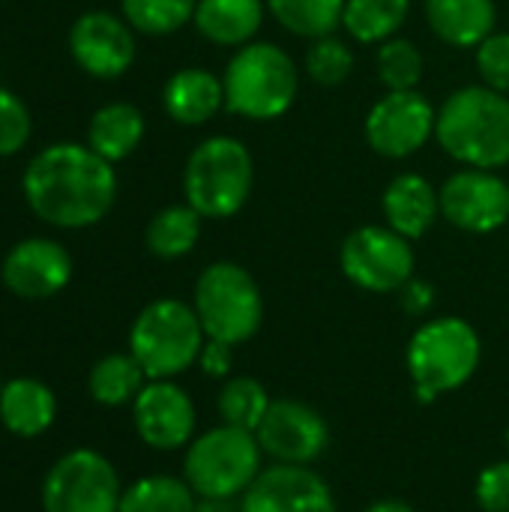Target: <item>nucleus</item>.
<instances>
[{"label": "nucleus", "mask_w": 509, "mask_h": 512, "mask_svg": "<svg viewBox=\"0 0 509 512\" xmlns=\"http://www.w3.org/2000/svg\"><path fill=\"white\" fill-rule=\"evenodd\" d=\"M192 306L207 339L231 348L249 342L264 324L261 288L255 276L234 261H213L201 270Z\"/></svg>", "instance_id": "8"}, {"label": "nucleus", "mask_w": 509, "mask_h": 512, "mask_svg": "<svg viewBox=\"0 0 509 512\" xmlns=\"http://www.w3.org/2000/svg\"><path fill=\"white\" fill-rule=\"evenodd\" d=\"M267 12L288 33L312 42L342 27L345 0H267Z\"/></svg>", "instance_id": "28"}, {"label": "nucleus", "mask_w": 509, "mask_h": 512, "mask_svg": "<svg viewBox=\"0 0 509 512\" xmlns=\"http://www.w3.org/2000/svg\"><path fill=\"white\" fill-rule=\"evenodd\" d=\"M270 393L267 387L252 378V375H231L225 378L219 396H216V411L225 426H237L246 432H255L258 423L264 420L270 408Z\"/></svg>", "instance_id": "29"}, {"label": "nucleus", "mask_w": 509, "mask_h": 512, "mask_svg": "<svg viewBox=\"0 0 509 512\" xmlns=\"http://www.w3.org/2000/svg\"><path fill=\"white\" fill-rule=\"evenodd\" d=\"M477 72L486 87L509 96V33H492L477 48Z\"/></svg>", "instance_id": "33"}, {"label": "nucleus", "mask_w": 509, "mask_h": 512, "mask_svg": "<svg viewBox=\"0 0 509 512\" xmlns=\"http://www.w3.org/2000/svg\"><path fill=\"white\" fill-rule=\"evenodd\" d=\"M195 6L198 0H123V15L141 33L168 36L195 18Z\"/></svg>", "instance_id": "31"}, {"label": "nucleus", "mask_w": 509, "mask_h": 512, "mask_svg": "<svg viewBox=\"0 0 509 512\" xmlns=\"http://www.w3.org/2000/svg\"><path fill=\"white\" fill-rule=\"evenodd\" d=\"M222 87L231 114L267 123L291 111L300 90V72L294 57L276 42H249L228 60Z\"/></svg>", "instance_id": "4"}, {"label": "nucleus", "mask_w": 509, "mask_h": 512, "mask_svg": "<svg viewBox=\"0 0 509 512\" xmlns=\"http://www.w3.org/2000/svg\"><path fill=\"white\" fill-rule=\"evenodd\" d=\"M255 438L279 465H315L330 447V426L321 411L300 399H273Z\"/></svg>", "instance_id": "12"}, {"label": "nucleus", "mask_w": 509, "mask_h": 512, "mask_svg": "<svg viewBox=\"0 0 509 512\" xmlns=\"http://www.w3.org/2000/svg\"><path fill=\"white\" fill-rule=\"evenodd\" d=\"M375 66H378V78L387 90H417V84L423 81V72H426V57L411 39L393 36L378 45Z\"/></svg>", "instance_id": "30"}, {"label": "nucleus", "mask_w": 509, "mask_h": 512, "mask_svg": "<svg viewBox=\"0 0 509 512\" xmlns=\"http://www.w3.org/2000/svg\"><path fill=\"white\" fill-rule=\"evenodd\" d=\"M255 186V162L249 147L234 135L204 138L186 159L183 195L201 219L237 216Z\"/></svg>", "instance_id": "5"}, {"label": "nucleus", "mask_w": 509, "mask_h": 512, "mask_svg": "<svg viewBox=\"0 0 509 512\" xmlns=\"http://www.w3.org/2000/svg\"><path fill=\"white\" fill-rule=\"evenodd\" d=\"M30 138V114L24 102L0 87V156L18 153Z\"/></svg>", "instance_id": "34"}, {"label": "nucleus", "mask_w": 509, "mask_h": 512, "mask_svg": "<svg viewBox=\"0 0 509 512\" xmlns=\"http://www.w3.org/2000/svg\"><path fill=\"white\" fill-rule=\"evenodd\" d=\"M0 390H3V381H0Z\"/></svg>", "instance_id": "40"}, {"label": "nucleus", "mask_w": 509, "mask_h": 512, "mask_svg": "<svg viewBox=\"0 0 509 512\" xmlns=\"http://www.w3.org/2000/svg\"><path fill=\"white\" fill-rule=\"evenodd\" d=\"M366 512H417L411 504L405 501H396V498H384V501H375L372 507H366Z\"/></svg>", "instance_id": "38"}, {"label": "nucleus", "mask_w": 509, "mask_h": 512, "mask_svg": "<svg viewBox=\"0 0 509 512\" xmlns=\"http://www.w3.org/2000/svg\"><path fill=\"white\" fill-rule=\"evenodd\" d=\"M132 426L144 447L159 453L186 450L198 429L192 396L174 381H147L132 402Z\"/></svg>", "instance_id": "14"}, {"label": "nucleus", "mask_w": 509, "mask_h": 512, "mask_svg": "<svg viewBox=\"0 0 509 512\" xmlns=\"http://www.w3.org/2000/svg\"><path fill=\"white\" fill-rule=\"evenodd\" d=\"M441 216L468 234H495L509 222V183L498 171L462 168L438 189Z\"/></svg>", "instance_id": "13"}, {"label": "nucleus", "mask_w": 509, "mask_h": 512, "mask_svg": "<svg viewBox=\"0 0 509 512\" xmlns=\"http://www.w3.org/2000/svg\"><path fill=\"white\" fill-rule=\"evenodd\" d=\"M198 366L204 375L210 378H231V369H234V348L225 345V342H213L207 339L204 342V351L198 357Z\"/></svg>", "instance_id": "36"}, {"label": "nucleus", "mask_w": 509, "mask_h": 512, "mask_svg": "<svg viewBox=\"0 0 509 512\" xmlns=\"http://www.w3.org/2000/svg\"><path fill=\"white\" fill-rule=\"evenodd\" d=\"M435 105L420 90H387L366 114L369 147L384 159H408L435 138Z\"/></svg>", "instance_id": "11"}, {"label": "nucleus", "mask_w": 509, "mask_h": 512, "mask_svg": "<svg viewBox=\"0 0 509 512\" xmlns=\"http://www.w3.org/2000/svg\"><path fill=\"white\" fill-rule=\"evenodd\" d=\"M264 471V450L255 432L213 426L192 438L183 453V480L201 501H240Z\"/></svg>", "instance_id": "7"}, {"label": "nucleus", "mask_w": 509, "mask_h": 512, "mask_svg": "<svg viewBox=\"0 0 509 512\" xmlns=\"http://www.w3.org/2000/svg\"><path fill=\"white\" fill-rule=\"evenodd\" d=\"M69 51L93 78H120L135 60V36L111 12H84L69 30Z\"/></svg>", "instance_id": "16"}, {"label": "nucleus", "mask_w": 509, "mask_h": 512, "mask_svg": "<svg viewBox=\"0 0 509 512\" xmlns=\"http://www.w3.org/2000/svg\"><path fill=\"white\" fill-rule=\"evenodd\" d=\"M204 342L207 333L195 306L174 297L147 303L129 327V354L150 381H174L189 372L198 363Z\"/></svg>", "instance_id": "6"}, {"label": "nucleus", "mask_w": 509, "mask_h": 512, "mask_svg": "<svg viewBox=\"0 0 509 512\" xmlns=\"http://www.w3.org/2000/svg\"><path fill=\"white\" fill-rule=\"evenodd\" d=\"M150 378L144 375L141 363L126 351V354H108L96 360V366L87 375V393L96 405L102 408H123L132 405L135 396L144 390Z\"/></svg>", "instance_id": "24"}, {"label": "nucleus", "mask_w": 509, "mask_h": 512, "mask_svg": "<svg viewBox=\"0 0 509 512\" xmlns=\"http://www.w3.org/2000/svg\"><path fill=\"white\" fill-rule=\"evenodd\" d=\"M474 501L483 512H509V459L492 462L480 471Z\"/></svg>", "instance_id": "35"}, {"label": "nucleus", "mask_w": 509, "mask_h": 512, "mask_svg": "<svg viewBox=\"0 0 509 512\" xmlns=\"http://www.w3.org/2000/svg\"><path fill=\"white\" fill-rule=\"evenodd\" d=\"M399 297H402V306H405L408 315H423V312H429L432 303H435V288H432L429 282H423V279L414 276V279L399 291Z\"/></svg>", "instance_id": "37"}, {"label": "nucleus", "mask_w": 509, "mask_h": 512, "mask_svg": "<svg viewBox=\"0 0 509 512\" xmlns=\"http://www.w3.org/2000/svg\"><path fill=\"white\" fill-rule=\"evenodd\" d=\"M30 210L57 228H87L108 216L117 198V174L108 159L84 144H51L24 171Z\"/></svg>", "instance_id": "1"}, {"label": "nucleus", "mask_w": 509, "mask_h": 512, "mask_svg": "<svg viewBox=\"0 0 509 512\" xmlns=\"http://www.w3.org/2000/svg\"><path fill=\"white\" fill-rule=\"evenodd\" d=\"M198 237H201V216L189 204H171L150 219L144 243L156 258L177 261L198 246Z\"/></svg>", "instance_id": "26"}, {"label": "nucleus", "mask_w": 509, "mask_h": 512, "mask_svg": "<svg viewBox=\"0 0 509 512\" xmlns=\"http://www.w3.org/2000/svg\"><path fill=\"white\" fill-rule=\"evenodd\" d=\"M237 512H339L330 483L312 465L273 462L240 498Z\"/></svg>", "instance_id": "15"}, {"label": "nucleus", "mask_w": 509, "mask_h": 512, "mask_svg": "<svg viewBox=\"0 0 509 512\" xmlns=\"http://www.w3.org/2000/svg\"><path fill=\"white\" fill-rule=\"evenodd\" d=\"M57 420V396L39 378H12L0 390V423L15 438H39Z\"/></svg>", "instance_id": "20"}, {"label": "nucleus", "mask_w": 509, "mask_h": 512, "mask_svg": "<svg viewBox=\"0 0 509 512\" xmlns=\"http://www.w3.org/2000/svg\"><path fill=\"white\" fill-rule=\"evenodd\" d=\"M3 285L21 300H48L60 294L72 279L69 252L45 237L15 243L3 258Z\"/></svg>", "instance_id": "17"}, {"label": "nucleus", "mask_w": 509, "mask_h": 512, "mask_svg": "<svg viewBox=\"0 0 509 512\" xmlns=\"http://www.w3.org/2000/svg\"><path fill=\"white\" fill-rule=\"evenodd\" d=\"M411 12V0H345L342 27L354 42L381 45L393 39Z\"/></svg>", "instance_id": "25"}, {"label": "nucleus", "mask_w": 509, "mask_h": 512, "mask_svg": "<svg viewBox=\"0 0 509 512\" xmlns=\"http://www.w3.org/2000/svg\"><path fill=\"white\" fill-rule=\"evenodd\" d=\"M507 450H509V426H507Z\"/></svg>", "instance_id": "39"}, {"label": "nucleus", "mask_w": 509, "mask_h": 512, "mask_svg": "<svg viewBox=\"0 0 509 512\" xmlns=\"http://www.w3.org/2000/svg\"><path fill=\"white\" fill-rule=\"evenodd\" d=\"M123 486L99 450L63 453L42 480V512H120Z\"/></svg>", "instance_id": "9"}, {"label": "nucleus", "mask_w": 509, "mask_h": 512, "mask_svg": "<svg viewBox=\"0 0 509 512\" xmlns=\"http://www.w3.org/2000/svg\"><path fill=\"white\" fill-rule=\"evenodd\" d=\"M357 66V57L351 51V45L345 39H339L336 33L312 39V45L306 48V72L312 81L324 84V87H339L351 78Z\"/></svg>", "instance_id": "32"}, {"label": "nucleus", "mask_w": 509, "mask_h": 512, "mask_svg": "<svg viewBox=\"0 0 509 512\" xmlns=\"http://www.w3.org/2000/svg\"><path fill=\"white\" fill-rule=\"evenodd\" d=\"M264 12L267 0H198L192 21L207 42L222 48H243L261 30Z\"/></svg>", "instance_id": "22"}, {"label": "nucleus", "mask_w": 509, "mask_h": 512, "mask_svg": "<svg viewBox=\"0 0 509 512\" xmlns=\"http://www.w3.org/2000/svg\"><path fill=\"white\" fill-rule=\"evenodd\" d=\"M435 141L465 168L509 165V96L486 84L453 90L438 108Z\"/></svg>", "instance_id": "2"}, {"label": "nucleus", "mask_w": 509, "mask_h": 512, "mask_svg": "<svg viewBox=\"0 0 509 512\" xmlns=\"http://www.w3.org/2000/svg\"><path fill=\"white\" fill-rule=\"evenodd\" d=\"M144 138V114L129 102L102 105L87 126V147L111 165L138 150Z\"/></svg>", "instance_id": "23"}, {"label": "nucleus", "mask_w": 509, "mask_h": 512, "mask_svg": "<svg viewBox=\"0 0 509 512\" xmlns=\"http://www.w3.org/2000/svg\"><path fill=\"white\" fill-rule=\"evenodd\" d=\"M162 105L171 120L180 126H204L225 108V87L222 78L201 66L177 69L162 90Z\"/></svg>", "instance_id": "19"}, {"label": "nucleus", "mask_w": 509, "mask_h": 512, "mask_svg": "<svg viewBox=\"0 0 509 512\" xmlns=\"http://www.w3.org/2000/svg\"><path fill=\"white\" fill-rule=\"evenodd\" d=\"M432 33L453 48H477L495 33V0H423Z\"/></svg>", "instance_id": "21"}, {"label": "nucleus", "mask_w": 509, "mask_h": 512, "mask_svg": "<svg viewBox=\"0 0 509 512\" xmlns=\"http://www.w3.org/2000/svg\"><path fill=\"white\" fill-rule=\"evenodd\" d=\"M381 210L387 225L414 243L435 228L441 216V195L423 174L405 171L387 183L381 195Z\"/></svg>", "instance_id": "18"}, {"label": "nucleus", "mask_w": 509, "mask_h": 512, "mask_svg": "<svg viewBox=\"0 0 509 512\" xmlns=\"http://www.w3.org/2000/svg\"><path fill=\"white\" fill-rule=\"evenodd\" d=\"M198 501L183 477L150 474L123 489L120 512H198Z\"/></svg>", "instance_id": "27"}, {"label": "nucleus", "mask_w": 509, "mask_h": 512, "mask_svg": "<svg viewBox=\"0 0 509 512\" xmlns=\"http://www.w3.org/2000/svg\"><path fill=\"white\" fill-rule=\"evenodd\" d=\"M339 267L351 285L369 294H393L414 279L417 255L411 240L390 225H360L342 240Z\"/></svg>", "instance_id": "10"}, {"label": "nucleus", "mask_w": 509, "mask_h": 512, "mask_svg": "<svg viewBox=\"0 0 509 512\" xmlns=\"http://www.w3.org/2000/svg\"><path fill=\"white\" fill-rule=\"evenodd\" d=\"M483 342L471 321L438 315L420 324L408 342L405 366L420 402H435L462 390L480 369Z\"/></svg>", "instance_id": "3"}]
</instances>
